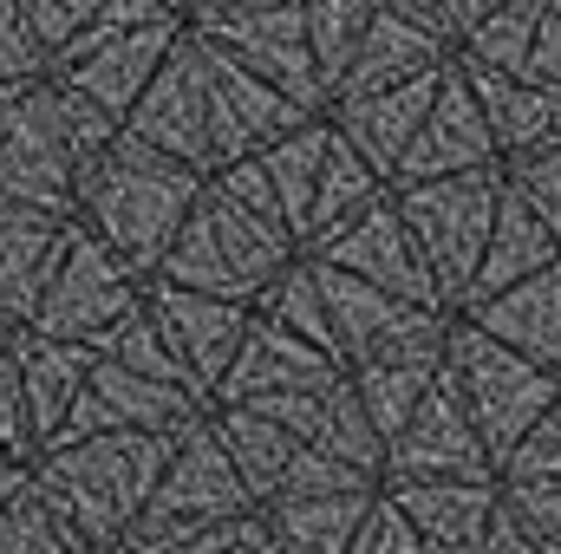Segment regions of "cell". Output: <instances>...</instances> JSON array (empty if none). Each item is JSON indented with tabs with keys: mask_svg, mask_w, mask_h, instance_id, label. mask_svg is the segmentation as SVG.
<instances>
[{
	"mask_svg": "<svg viewBox=\"0 0 561 554\" xmlns=\"http://www.w3.org/2000/svg\"><path fill=\"white\" fill-rule=\"evenodd\" d=\"M300 255V235L280 209L275 183L262 170V157H236L216 163L163 255V280L203 287V293H229V300H262V287Z\"/></svg>",
	"mask_w": 561,
	"mask_h": 554,
	"instance_id": "1",
	"label": "cell"
},
{
	"mask_svg": "<svg viewBox=\"0 0 561 554\" xmlns=\"http://www.w3.org/2000/svg\"><path fill=\"white\" fill-rule=\"evenodd\" d=\"M444 379L457 385L463 412L477 417L496 470L516 450V437L549 412V399L561 392V372H549L542 359H529L516 346H503L496 333H483L463 313H450V333H444Z\"/></svg>",
	"mask_w": 561,
	"mask_h": 554,
	"instance_id": "2",
	"label": "cell"
},
{
	"mask_svg": "<svg viewBox=\"0 0 561 554\" xmlns=\"http://www.w3.org/2000/svg\"><path fill=\"white\" fill-rule=\"evenodd\" d=\"M399 216L419 242L424 268L437 280V300L457 313L470 275L483 262L496 203H503V163H477V170H450V176H419V183H392Z\"/></svg>",
	"mask_w": 561,
	"mask_h": 554,
	"instance_id": "3",
	"label": "cell"
},
{
	"mask_svg": "<svg viewBox=\"0 0 561 554\" xmlns=\"http://www.w3.org/2000/svg\"><path fill=\"white\" fill-rule=\"evenodd\" d=\"M386 476L346 463V457H327L313 443H300V457L287 463L280 489L262 503L268 509V529H275L280 554H353L359 535V516L373 509Z\"/></svg>",
	"mask_w": 561,
	"mask_h": 554,
	"instance_id": "4",
	"label": "cell"
},
{
	"mask_svg": "<svg viewBox=\"0 0 561 554\" xmlns=\"http://www.w3.org/2000/svg\"><path fill=\"white\" fill-rule=\"evenodd\" d=\"M320 262V255H313ZM320 287L333 307V339L346 366H373V359H419L444 366V333H450V307H424L405 300L379 280H359L333 262H320Z\"/></svg>",
	"mask_w": 561,
	"mask_h": 554,
	"instance_id": "5",
	"label": "cell"
},
{
	"mask_svg": "<svg viewBox=\"0 0 561 554\" xmlns=\"http://www.w3.org/2000/svg\"><path fill=\"white\" fill-rule=\"evenodd\" d=\"M203 176L209 170H196V163H183V157H170V150H157L144 138L118 150V163L105 176V222L131 249V262H157L163 268V255H170Z\"/></svg>",
	"mask_w": 561,
	"mask_h": 554,
	"instance_id": "6",
	"label": "cell"
},
{
	"mask_svg": "<svg viewBox=\"0 0 561 554\" xmlns=\"http://www.w3.org/2000/svg\"><path fill=\"white\" fill-rule=\"evenodd\" d=\"M236 509H255V489L229 463V450H222V437L209 424V405H203L176 430V450H170V463H163V476L150 489V522H157L150 542H176L183 549L190 529H203L216 516H236Z\"/></svg>",
	"mask_w": 561,
	"mask_h": 554,
	"instance_id": "7",
	"label": "cell"
},
{
	"mask_svg": "<svg viewBox=\"0 0 561 554\" xmlns=\"http://www.w3.org/2000/svg\"><path fill=\"white\" fill-rule=\"evenodd\" d=\"M196 59H203V92H209V157L216 163H236V157H255L262 143H275L287 125L313 118L307 105H294L280 85H268L255 66H242L222 39H209L196 26ZM209 163V170H216Z\"/></svg>",
	"mask_w": 561,
	"mask_h": 554,
	"instance_id": "8",
	"label": "cell"
},
{
	"mask_svg": "<svg viewBox=\"0 0 561 554\" xmlns=\"http://www.w3.org/2000/svg\"><path fill=\"white\" fill-rule=\"evenodd\" d=\"M209 39H222L242 66H255L268 85H280L294 105L307 112H327V85H320V66H313V46H307V20H300V0H262V7H222V13H203L196 20Z\"/></svg>",
	"mask_w": 561,
	"mask_h": 554,
	"instance_id": "9",
	"label": "cell"
},
{
	"mask_svg": "<svg viewBox=\"0 0 561 554\" xmlns=\"http://www.w3.org/2000/svg\"><path fill=\"white\" fill-rule=\"evenodd\" d=\"M477 163H503V150H496V131L483 118V99H477L463 59L450 53L444 72H437V92H431V105H424V118H419V131L405 143L399 170H392V183L450 176V170H477Z\"/></svg>",
	"mask_w": 561,
	"mask_h": 554,
	"instance_id": "10",
	"label": "cell"
},
{
	"mask_svg": "<svg viewBox=\"0 0 561 554\" xmlns=\"http://www.w3.org/2000/svg\"><path fill=\"white\" fill-rule=\"evenodd\" d=\"M386 476H496L490 443H483L477 417L463 412L457 385L444 379V366H437V379L424 385V399L412 405V417L392 430V443H386Z\"/></svg>",
	"mask_w": 561,
	"mask_h": 554,
	"instance_id": "11",
	"label": "cell"
},
{
	"mask_svg": "<svg viewBox=\"0 0 561 554\" xmlns=\"http://www.w3.org/2000/svg\"><path fill=\"white\" fill-rule=\"evenodd\" d=\"M340 379H346V359H333L327 346L300 339L294 326H280V320H268V313L255 307V320H249V333H242L229 372L216 379L209 405H216V399H222V405H229V399H255V392H333Z\"/></svg>",
	"mask_w": 561,
	"mask_h": 554,
	"instance_id": "12",
	"label": "cell"
},
{
	"mask_svg": "<svg viewBox=\"0 0 561 554\" xmlns=\"http://www.w3.org/2000/svg\"><path fill=\"white\" fill-rule=\"evenodd\" d=\"M307 255H320V262H333V268H346V275L359 280H379V287H392V293H405V300H424V307H444L437 300V280L424 268L419 242H412V229H405V216H399V196L386 189L359 222H346L333 242H320V249H307Z\"/></svg>",
	"mask_w": 561,
	"mask_h": 554,
	"instance_id": "13",
	"label": "cell"
},
{
	"mask_svg": "<svg viewBox=\"0 0 561 554\" xmlns=\"http://www.w3.org/2000/svg\"><path fill=\"white\" fill-rule=\"evenodd\" d=\"M131 131H138L144 143H157V150H170V157H183V163H196V170L216 163V157H209V92H203L196 33H183V39L163 53V66H157V79H150L144 105L131 112Z\"/></svg>",
	"mask_w": 561,
	"mask_h": 554,
	"instance_id": "14",
	"label": "cell"
},
{
	"mask_svg": "<svg viewBox=\"0 0 561 554\" xmlns=\"http://www.w3.org/2000/svg\"><path fill=\"white\" fill-rule=\"evenodd\" d=\"M157 320L176 346V359L196 372L203 392H216V379L229 372L255 307L249 300H229V293H203V287H183V280H163L157 287Z\"/></svg>",
	"mask_w": 561,
	"mask_h": 554,
	"instance_id": "15",
	"label": "cell"
},
{
	"mask_svg": "<svg viewBox=\"0 0 561 554\" xmlns=\"http://www.w3.org/2000/svg\"><path fill=\"white\" fill-rule=\"evenodd\" d=\"M386 489L424 535V554H477L503 476H386Z\"/></svg>",
	"mask_w": 561,
	"mask_h": 554,
	"instance_id": "16",
	"label": "cell"
},
{
	"mask_svg": "<svg viewBox=\"0 0 561 554\" xmlns=\"http://www.w3.org/2000/svg\"><path fill=\"white\" fill-rule=\"evenodd\" d=\"M437 72L444 66H431L419 79H399V85H379V92H346V99H327V118H333V131L353 143L386 183H392V170H399V157H405V143L419 131L424 105H431V92H437Z\"/></svg>",
	"mask_w": 561,
	"mask_h": 554,
	"instance_id": "17",
	"label": "cell"
},
{
	"mask_svg": "<svg viewBox=\"0 0 561 554\" xmlns=\"http://www.w3.org/2000/svg\"><path fill=\"white\" fill-rule=\"evenodd\" d=\"M450 53H457L450 33H437V26H424V20H412V13H399V7L379 0L373 20H366V33H359V46H353V59H346V72H340V85H333V99L419 79L431 66H444Z\"/></svg>",
	"mask_w": 561,
	"mask_h": 554,
	"instance_id": "18",
	"label": "cell"
},
{
	"mask_svg": "<svg viewBox=\"0 0 561 554\" xmlns=\"http://www.w3.org/2000/svg\"><path fill=\"white\" fill-rule=\"evenodd\" d=\"M457 313L477 320L483 333H496L503 346L542 359L549 372H561V262L510 280V287H496V293H477V300H463Z\"/></svg>",
	"mask_w": 561,
	"mask_h": 554,
	"instance_id": "19",
	"label": "cell"
},
{
	"mask_svg": "<svg viewBox=\"0 0 561 554\" xmlns=\"http://www.w3.org/2000/svg\"><path fill=\"white\" fill-rule=\"evenodd\" d=\"M463 72H470V85L483 99V118H490L503 157L561 143V85L529 79V72H490V66H463Z\"/></svg>",
	"mask_w": 561,
	"mask_h": 554,
	"instance_id": "20",
	"label": "cell"
},
{
	"mask_svg": "<svg viewBox=\"0 0 561 554\" xmlns=\"http://www.w3.org/2000/svg\"><path fill=\"white\" fill-rule=\"evenodd\" d=\"M561 262V235L503 183V203H496V222H490V242H483V262H477V275H470V293L463 300H477V293H496V287H510V280L536 275V268H549Z\"/></svg>",
	"mask_w": 561,
	"mask_h": 554,
	"instance_id": "21",
	"label": "cell"
},
{
	"mask_svg": "<svg viewBox=\"0 0 561 554\" xmlns=\"http://www.w3.org/2000/svg\"><path fill=\"white\" fill-rule=\"evenodd\" d=\"M333 125V118H327ZM392 183L353 150V143L333 131L327 143V163H320V183H313V203H307V222H300V249H320V242H333L346 222H359L379 196H386Z\"/></svg>",
	"mask_w": 561,
	"mask_h": 554,
	"instance_id": "22",
	"label": "cell"
},
{
	"mask_svg": "<svg viewBox=\"0 0 561 554\" xmlns=\"http://www.w3.org/2000/svg\"><path fill=\"white\" fill-rule=\"evenodd\" d=\"M209 424H216L229 463L242 470V483L255 489V503H268L280 489V476H287V463L300 457V437L287 424H275L268 412H255V405H209Z\"/></svg>",
	"mask_w": 561,
	"mask_h": 554,
	"instance_id": "23",
	"label": "cell"
},
{
	"mask_svg": "<svg viewBox=\"0 0 561 554\" xmlns=\"http://www.w3.org/2000/svg\"><path fill=\"white\" fill-rule=\"evenodd\" d=\"M327 143H333V125H327V112H313V118L287 125L275 143L255 150L262 170H268V183H275L280 209H287V222H294V235H300V222H307V203H313V183H320Z\"/></svg>",
	"mask_w": 561,
	"mask_h": 554,
	"instance_id": "24",
	"label": "cell"
},
{
	"mask_svg": "<svg viewBox=\"0 0 561 554\" xmlns=\"http://www.w3.org/2000/svg\"><path fill=\"white\" fill-rule=\"evenodd\" d=\"M542 7L549 0H503V7H490L477 26L457 33V59L463 66H490V72H523L529 46H536V26H542Z\"/></svg>",
	"mask_w": 561,
	"mask_h": 554,
	"instance_id": "25",
	"label": "cell"
},
{
	"mask_svg": "<svg viewBox=\"0 0 561 554\" xmlns=\"http://www.w3.org/2000/svg\"><path fill=\"white\" fill-rule=\"evenodd\" d=\"M268 320L280 326H294L300 339H313V346H327L333 359H340V339H333V307H327V287H320V262L300 249L287 268H280L268 287H262V300H255Z\"/></svg>",
	"mask_w": 561,
	"mask_h": 554,
	"instance_id": "26",
	"label": "cell"
},
{
	"mask_svg": "<svg viewBox=\"0 0 561 554\" xmlns=\"http://www.w3.org/2000/svg\"><path fill=\"white\" fill-rule=\"evenodd\" d=\"M346 379H353L366 417L379 424V437L392 443V430L412 417V405L424 399V385L437 379V366H419V359H373V366H346Z\"/></svg>",
	"mask_w": 561,
	"mask_h": 554,
	"instance_id": "27",
	"label": "cell"
},
{
	"mask_svg": "<svg viewBox=\"0 0 561 554\" xmlns=\"http://www.w3.org/2000/svg\"><path fill=\"white\" fill-rule=\"evenodd\" d=\"M307 443L327 450V457H346V463H359V470H373V476H386V437H379V424L366 417L359 392H353V379H340V385L327 392L320 424H313Z\"/></svg>",
	"mask_w": 561,
	"mask_h": 554,
	"instance_id": "28",
	"label": "cell"
},
{
	"mask_svg": "<svg viewBox=\"0 0 561 554\" xmlns=\"http://www.w3.org/2000/svg\"><path fill=\"white\" fill-rule=\"evenodd\" d=\"M373 7H379V0H300L307 46H313V66H320L327 99H333V85H340V72H346V59H353L359 33H366V20H373Z\"/></svg>",
	"mask_w": 561,
	"mask_h": 554,
	"instance_id": "29",
	"label": "cell"
},
{
	"mask_svg": "<svg viewBox=\"0 0 561 554\" xmlns=\"http://www.w3.org/2000/svg\"><path fill=\"white\" fill-rule=\"evenodd\" d=\"M503 496L529 529V549L561 554V476H503Z\"/></svg>",
	"mask_w": 561,
	"mask_h": 554,
	"instance_id": "30",
	"label": "cell"
},
{
	"mask_svg": "<svg viewBox=\"0 0 561 554\" xmlns=\"http://www.w3.org/2000/svg\"><path fill=\"white\" fill-rule=\"evenodd\" d=\"M503 183L549 222L561 235V143H542V150H523V157H503Z\"/></svg>",
	"mask_w": 561,
	"mask_h": 554,
	"instance_id": "31",
	"label": "cell"
},
{
	"mask_svg": "<svg viewBox=\"0 0 561 554\" xmlns=\"http://www.w3.org/2000/svg\"><path fill=\"white\" fill-rule=\"evenodd\" d=\"M353 554H424V535L412 529V516L399 509V496L379 483L373 509L359 516V535H353Z\"/></svg>",
	"mask_w": 561,
	"mask_h": 554,
	"instance_id": "32",
	"label": "cell"
},
{
	"mask_svg": "<svg viewBox=\"0 0 561 554\" xmlns=\"http://www.w3.org/2000/svg\"><path fill=\"white\" fill-rule=\"evenodd\" d=\"M496 476H561V392L549 399V412L516 437V450L503 457Z\"/></svg>",
	"mask_w": 561,
	"mask_h": 554,
	"instance_id": "33",
	"label": "cell"
},
{
	"mask_svg": "<svg viewBox=\"0 0 561 554\" xmlns=\"http://www.w3.org/2000/svg\"><path fill=\"white\" fill-rule=\"evenodd\" d=\"M523 72L561 85V0L542 7V26H536V46H529V66H523Z\"/></svg>",
	"mask_w": 561,
	"mask_h": 554,
	"instance_id": "34",
	"label": "cell"
},
{
	"mask_svg": "<svg viewBox=\"0 0 561 554\" xmlns=\"http://www.w3.org/2000/svg\"><path fill=\"white\" fill-rule=\"evenodd\" d=\"M477 554H536L529 549V529L516 522V509H510L503 489H496V509H490V522H483V549Z\"/></svg>",
	"mask_w": 561,
	"mask_h": 554,
	"instance_id": "35",
	"label": "cell"
},
{
	"mask_svg": "<svg viewBox=\"0 0 561 554\" xmlns=\"http://www.w3.org/2000/svg\"><path fill=\"white\" fill-rule=\"evenodd\" d=\"M437 7H444V26H450V39H457L463 26H477V20H483L490 7H503V0H437Z\"/></svg>",
	"mask_w": 561,
	"mask_h": 554,
	"instance_id": "36",
	"label": "cell"
},
{
	"mask_svg": "<svg viewBox=\"0 0 561 554\" xmlns=\"http://www.w3.org/2000/svg\"><path fill=\"white\" fill-rule=\"evenodd\" d=\"M222 7H262V0H190L196 20H203V13H222Z\"/></svg>",
	"mask_w": 561,
	"mask_h": 554,
	"instance_id": "37",
	"label": "cell"
}]
</instances>
